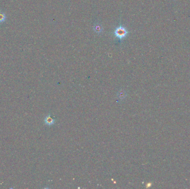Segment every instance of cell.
<instances>
[{
	"label": "cell",
	"mask_w": 190,
	"mask_h": 189,
	"mask_svg": "<svg viewBox=\"0 0 190 189\" xmlns=\"http://www.w3.org/2000/svg\"><path fill=\"white\" fill-rule=\"evenodd\" d=\"M128 30L122 25L116 27L113 32V35L120 40H122L129 35Z\"/></svg>",
	"instance_id": "obj_1"
},
{
	"label": "cell",
	"mask_w": 190,
	"mask_h": 189,
	"mask_svg": "<svg viewBox=\"0 0 190 189\" xmlns=\"http://www.w3.org/2000/svg\"><path fill=\"white\" fill-rule=\"evenodd\" d=\"M44 122H45V124H46L47 125L51 126V125H53L55 123V122H56V120L54 119L53 118H52L50 114H48L45 118Z\"/></svg>",
	"instance_id": "obj_2"
},
{
	"label": "cell",
	"mask_w": 190,
	"mask_h": 189,
	"mask_svg": "<svg viewBox=\"0 0 190 189\" xmlns=\"http://www.w3.org/2000/svg\"><path fill=\"white\" fill-rule=\"evenodd\" d=\"M93 29H94V31H95V32H96V33H97L98 34H100V33H101L102 32V26H101L99 23H96L94 27H93Z\"/></svg>",
	"instance_id": "obj_3"
},
{
	"label": "cell",
	"mask_w": 190,
	"mask_h": 189,
	"mask_svg": "<svg viewBox=\"0 0 190 189\" xmlns=\"http://www.w3.org/2000/svg\"><path fill=\"white\" fill-rule=\"evenodd\" d=\"M126 96H127L126 92L123 89L120 90L117 93V96L121 100H123V99L126 97Z\"/></svg>",
	"instance_id": "obj_4"
},
{
	"label": "cell",
	"mask_w": 190,
	"mask_h": 189,
	"mask_svg": "<svg viewBox=\"0 0 190 189\" xmlns=\"http://www.w3.org/2000/svg\"><path fill=\"white\" fill-rule=\"evenodd\" d=\"M6 16L4 13L0 12V23H3L5 21Z\"/></svg>",
	"instance_id": "obj_5"
}]
</instances>
